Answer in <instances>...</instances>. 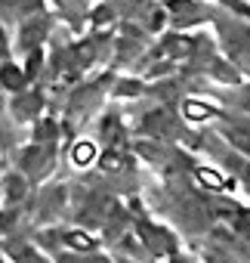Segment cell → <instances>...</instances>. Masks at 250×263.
Masks as SVG:
<instances>
[{
  "label": "cell",
  "mask_w": 250,
  "mask_h": 263,
  "mask_svg": "<svg viewBox=\"0 0 250 263\" xmlns=\"http://www.w3.org/2000/svg\"><path fill=\"white\" fill-rule=\"evenodd\" d=\"M93 158V146L90 143H80L77 149H74V164H87Z\"/></svg>",
  "instance_id": "6da1fadb"
},
{
  "label": "cell",
  "mask_w": 250,
  "mask_h": 263,
  "mask_svg": "<svg viewBox=\"0 0 250 263\" xmlns=\"http://www.w3.org/2000/svg\"><path fill=\"white\" fill-rule=\"evenodd\" d=\"M102 167H111V171H117V167H120V158H117V155H105V158H102Z\"/></svg>",
  "instance_id": "8992f818"
},
{
  "label": "cell",
  "mask_w": 250,
  "mask_h": 263,
  "mask_svg": "<svg viewBox=\"0 0 250 263\" xmlns=\"http://www.w3.org/2000/svg\"><path fill=\"white\" fill-rule=\"evenodd\" d=\"M198 177H201V183H207V186H225V180H222V177H216V174H213V171H207V167H204V171H198Z\"/></svg>",
  "instance_id": "277c9868"
},
{
  "label": "cell",
  "mask_w": 250,
  "mask_h": 263,
  "mask_svg": "<svg viewBox=\"0 0 250 263\" xmlns=\"http://www.w3.org/2000/svg\"><path fill=\"white\" fill-rule=\"evenodd\" d=\"M68 245H71V248L87 251V248H90V238H87V235H80V232H74V235H68Z\"/></svg>",
  "instance_id": "5b68a950"
},
{
  "label": "cell",
  "mask_w": 250,
  "mask_h": 263,
  "mask_svg": "<svg viewBox=\"0 0 250 263\" xmlns=\"http://www.w3.org/2000/svg\"><path fill=\"white\" fill-rule=\"evenodd\" d=\"M0 81H4V84H10V87H19V84H22V78L16 74V68H13V65H7L4 71H0Z\"/></svg>",
  "instance_id": "7a4b0ae2"
},
{
  "label": "cell",
  "mask_w": 250,
  "mask_h": 263,
  "mask_svg": "<svg viewBox=\"0 0 250 263\" xmlns=\"http://www.w3.org/2000/svg\"><path fill=\"white\" fill-rule=\"evenodd\" d=\"M185 111H189V118H210V115H213L207 105H198V102H189Z\"/></svg>",
  "instance_id": "3957f363"
}]
</instances>
